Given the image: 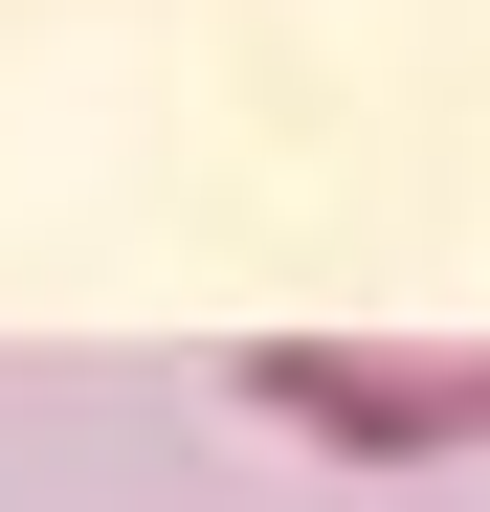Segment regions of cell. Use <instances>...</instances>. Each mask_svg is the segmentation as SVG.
Wrapping results in <instances>:
<instances>
[{"instance_id": "1", "label": "cell", "mask_w": 490, "mask_h": 512, "mask_svg": "<svg viewBox=\"0 0 490 512\" xmlns=\"http://www.w3.org/2000/svg\"><path fill=\"white\" fill-rule=\"evenodd\" d=\"M245 423H290V446L335 468H468L490 446V334H245Z\"/></svg>"}]
</instances>
